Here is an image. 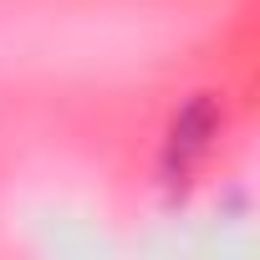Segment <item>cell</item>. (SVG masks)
<instances>
[{
  "mask_svg": "<svg viewBox=\"0 0 260 260\" xmlns=\"http://www.w3.org/2000/svg\"><path fill=\"white\" fill-rule=\"evenodd\" d=\"M214 127H219V117H214V102L209 97H194L179 117H174V133H169V174H194V164L209 153V138H214Z\"/></svg>",
  "mask_w": 260,
  "mask_h": 260,
  "instance_id": "1",
  "label": "cell"
}]
</instances>
